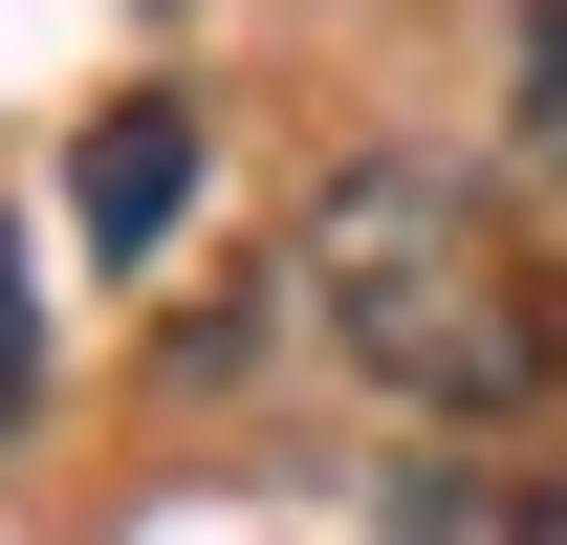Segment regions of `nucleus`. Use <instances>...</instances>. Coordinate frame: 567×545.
Here are the masks:
<instances>
[{"label": "nucleus", "mask_w": 567, "mask_h": 545, "mask_svg": "<svg viewBox=\"0 0 567 545\" xmlns=\"http://www.w3.org/2000/svg\"><path fill=\"white\" fill-rule=\"evenodd\" d=\"M306 306H328V349L371 393H415V414H546V284H524V240L436 153H350L328 175Z\"/></svg>", "instance_id": "nucleus-1"}, {"label": "nucleus", "mask_w": 567, "mask_h": 545, "mask_svg": "<svg viewBox=\"0 0 567 545\" xmlns=\"http://www.w3.org/2000/svg\"><path fill=\"white\" fill-rule=\"evenodd\" d=\"M66 218H87V263H153V240L197 218V110H175V88H132V110L87 132V175H66Z\"/></svg>", "instance_id": "nucleus-2"}, {"label": "nucleus", "mask_w": 567, "mask_h": 545, "mask_svg": "<svg viewBox=\"0 0 567 545\" xmlns=\"http://www.w3.org/2000/svg\"><path fill=\"white\" fill-rule=\"evenodd\" d=\"M44 414V263H22V218H0V436Z\"/></svg>", "instance_id": "nucleus-3"}, {"label": "nucleus", "mask_w": 567, "mask_h": 545, "mask_svg": "<svg viewBox=\"0 0 567 545\" xmlns=\"http://www.w3.org/2000/svg\"><path fill=\"white\" fill-rule=\"evenodd\" d=\"M524 153L567 175V0H524Z\"/></svg>", "instance_id": "nucleus-4"}]
</instances>
